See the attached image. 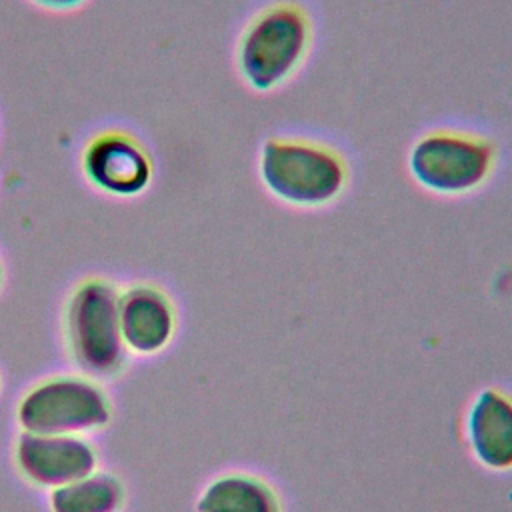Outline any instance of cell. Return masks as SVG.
<instances>
[{"instance_id": "1", "label": "cell", "mask_w": 512, "mask_h": 512, "mask_svg": "<svg viewBox=\"0 0 512 512\" xmlns=\"http://www.w3.org/2000/svg\"><path fill=\"white\" fill-rule=\"evenodd\" d=\"M256 174L276 202L298 210H320L344 196L352 170L334 144L302 136H268L256 158Z\"/></svg>"}, {"instance_id": "2", "label": "cell", "mask_w": 512, "mask_h": 512, "mask_svg": "<svg viewBox=\"0 0 512 512\" xmlns=\"http://www.w3.org/2000/svg\"><path fill=\"white\" fill-rule=\"evenodd\" d=\"M314 46V20L298 0H272L240 30L234 66L242 84L256 94L284 88L298 76Z\"/></svg>"}, {"instance_id": "3", "label": "cell", "mask_w": 512, "mask_h": 512, "mask_svg": "<svg viewBox=\"0 0 512 512\" xmlns=\"http://www.w3.org/2000/svg\"><path fill=\"white\" fill-rule=\"evenodd\" d=\"M500 148L476 130L438 126L422 132L408 148L406 170L424 192L460 198L484 188L496 174Z\"/></svg>"}, {"instance_id": "4", "label": "cell", "mask_w": 512, "mask_h": 512, "mask_svg": "<svg viewBox=\"0 0 512 512\" xmlns=\"http://www.w3.org/2000/svg\"><path fill=\"white\" fill-rule=\"evenodd\" d=\"M118 300L120 290L96 276L76 284L66 300V346L74 364L88 376H114L126 362Z\"/></svg>"}, {"instance_id": "5", "label": "cell", "mask_w": 512, "mask_h": 512, "mask_svg": "<svg viewBox=\"0 0 512 512\" xmlns=\"http://www.w3.org/2000/svg\"><path fill=\"white\" fill-rule=\"evenodd\" d=\"M112 420V404L100 384L86 376H54L34 384L16 406L22 432L84 434Z\"/></svg>"}, {"instance_id": "6", "label": "cell", "mask_w": 512, "mask_h": 512, "mask_svg": "<svg viewBox=\"0 0 512 512\" xmlns=\"http://www.w3.org/2000/svg\"><path fill=\"white\" fill-rule=\"evenodd\" d=\"M80 170L98 192L114 198H134L148 190L154 162L148 148L130 132L102 130L82 148Z\"/></svg>"}, {"instance_id": "7", "label": "cell", "mask_w": 512, "mask_h": 512, "mask_svg": "<svg viewBox=\"0 0 512 512\" xmlns=\"http://www.w3.org/2000/svg\"><path fill=\"white\" fill-rule=\"evenodd\" d=\"M14 462L28 482L54 490L92 474L98 454L80 434L20 432Z\"/></svg>"}, {"instance_id": "8", "label": "cell", "mask_w": 512, "mask_h": 512, "mask_svg": "<svg viewBox=\"0 0 512 512\" xmlns=\"http://www.w3.org/2000/svg\"><path fill=\"white\" fill-rule=\"evenodd\" d=\"M120 332L128 352L152 356L162 352L176 332L170 296L154 284H132L118 300Z\"/></svg>"}, {"instance_id": "9", "label": "cell", "mask_w": 512, "mask_h": 512, "mask_svg": "<svg viewBox=\"0 0 512 512\" xmlns=\"http://www.w3.org/2000/svg\"><path fill=\"white\" fill-rule=\"evenodd\" d=\"M466 444L488 470L512 468V398L496 388L480 390L464 418Z\"/></svg>"}, {"instance_id": "10", "label": "cell", "mask_w": 512, "mask_h": 512, "mask_svg": "<svg viewBox=\"0 0 512 512\" xmlns=\"http://www.w3.org/2000/svg\"><path fill=\"white\" fill-rule=\"evenodd\" d=\"M196 512H280V502L272 486L262 478L230 472L204 486Z\"/></svg>"}, {"instance_id": "11", "label": "cell", "mask_w": 512, "mask_h": 512, "mask_svg": "<svg viewBox=\"0 0 512 512\" xmlns=\"http://www.w3.org/2000/svg\"><path fill=\"white\" fill-rule=\"evenodd\" d=\"M124 504L120 480L108 472H92L50 490V512H118Z\"/></svg>"}, {"instance_id": "12", "label": "cell", "mask_w": 512, "mask_h": 512, "mask_svg": "<svg viewBox=\"0 0 512 512\" xmlns=\"http://www.w3.org/2000/svg\"><path fill=\"white\" fill-rule=\"evenodd\" d=\"M28 2L42 10L64 14V12H74V10L82 8L88 0H28Z\"/></svg>"}, {"instance_id": "13", "label": "cell", "mask_w": 512, "mask_h": 512, "mask_svg": "<svg viewBox=\"0 0 512 512\" xmlns=\"http://www.w3.org/2000/svg\"><path fill=\"white\" fill-rule=\"evenodd\" d=\"M2 280H4V270H2V262H0V288H2Z\"/></svg>"}, {"instance_id": "14", "label": "cell", "mask_w": 512, "mask_h": 512, "mask_svg": "<svg viewBox=\"0 0 512 512\" xmlns=\"http://www.w3.org/2000/svg\"><path fill=\"white\" fill-rule=\"evenodd\" d=\"M0 388H2V378H0Z\"/></svg>"}]
</instances>
